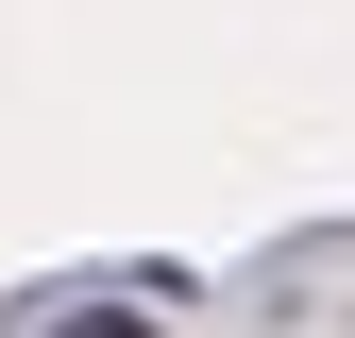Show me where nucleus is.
Instances as JSON below:
<instances>
[{"mask_svg": "<svg viewBox=\"0 0 355 338\" xmlns=\"http://www.w3.org/2000/svg\"><path fill=\"white\" fill-rule=\"evenodd\" d=\"M68 338H153V321H68Z\"/></svg>", "mask_w": 355, "mask_h": 338, "instance_id": "nucleus-1", "label": "nucleus"}]
</instances>
